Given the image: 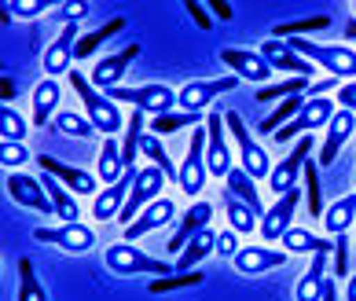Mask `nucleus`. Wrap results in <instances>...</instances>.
Instances as JSON below:
<instances>
[{
    "instance_id": "obj_13",
    "label": "nucleus",
    "mask_w": 356,
    "mask_h": 301,
    "mask_svg": "<svg viewBox=\"0 0 356 301\" xmlns=\"http://www.w3.org/2000/svg\"><path fill=\"white\" fill-rule=\"evenodd\" d=\"M312 154V136H301L298 147L286 154V158H280V165H272V177H268V195H275V199H283V195L290 188H298V177L305 173V162Z\"/></svg>"
},
{
    "instance_id": "obj_2",
    "label": "nucleus",
    "mask_w": 356,
    "mask_h": 301,
    "mask_svg": "<svg viewBox=\"0 0 356 301\" xmlns=\"http://www.w3.org/2000/svg\"><path fill=\"white\" fill-rule=\"evenodd\" d=\"M70 85H74V92L81 96L85 114H88V122L96 125V133H103V136H118V133H125L129 117H122V107H118V103H114L107 92H99V88L92 85L81 70H70Z\"/></svg>"
},
{
    "instance_id": "obj_34",
    "label": "nucleus",
    "mask_w": 356,
    "mask_h": 301,
    "mask_svg": "<svg viewBox=\"0 0 356 301\" xmlns=\"http://www.w3.org/2000/svg\"><path fill=\"white\" fill-rule=\"evenodd\" d=\"M224 213H228V228L239 231V235H254L261 228V217L250 209L246 202H239L232 191H224Z\"/></svg>"
},
{
    "instance_id": "obj_8",
    "label": "nucleus",
    "mask_w": 356,
    "mask_h": 301,
    "mask_svg": "<svg viewBox=\"0 0 356 301\" xmlns=\"http://www.w3.org/2000/svg\"><path fill=\"white\" fill-rule=\"evenodd\" d=\"M165 184H169V180H165L162 169H158V165H143L140 173H136V184H133V191H129V202H125V209H122V217H118V220L129 228L151 202L162 199V188Z\"/></svg>"
},
{
    "instance_id": "obj_6",
    "label": "nucleus",
    "mask_w": 356,
    "mask_h": 301,
    "mask_svg": "<svg viewBox=\"0 0 356 301\" xmlns=\"http://www.w3.org/2000/svg\"><path fill=\"white\" fill-rule=\"evenodd\" d=\"M334 114H338V103L331 96H316V99L305 96V107L298 111V117L290 125H283L272 140L275 143H290V140H298V136H309L312 129H327V125H331Z\"/></svg>"
},
{
    "instance_id": "obj_7",
    "label": "nucleus",
    "mask_w": 356,
    "mask_h": 301,
    "mask_svg": "<svg viewBox=\"0 0 356 301\" xmlns=\"http://www.w3.org/2000/svg\"><path fill=\"white\" fill-rule=\"evenodd\" d=\"M206 125L199 129H191V140H188V154H184V162H180V191L184 195H191V199H199L202 188H206V180H209V165H206Z\"/></svg>"
},
{
    "instance_id": "obj_23",
    "label": "nucleus",
    "mask_w": 356,
    "mask_h": 301,
    "mask_svg": "<svg viewBox=\"0 0 356 301\" xmlns=\"http://www.w3.org/2000/svg\"><path fill=\"white\" fill-rule=\"evenodd\" d=\"M173 220H177V202H173V199H158V202H151V206L133 220V225L125 228V243H136V239H143V235H151V231H158V228L173 225Z\"/></svg>"
},
{
    "instance_id": "obj_11",
    "label": "nucleus",
    "mask_w": 356,
    "mask_h": 301,
    "mask_svg": "<svg viewBox=\"0 0 356 301\" xmlns=\"http://www.w3.org/2000/svg\"><path fill=\"white\" fill-rule=\"evenodd\" d=\"M298 206H301V188H290L283 199H275L268 209H265V217H261V239H265V246L272 243H280L283 235L294 228V213H298Z\"/></svg>"
},
{
    "instance_id": "obj_10",
    "label": "nucleus",
    "mask_w": 356,
    "mask_h": 301,
    "mask_svg": "<svg viewBox=\"0 0 356 301\" xmlns=\"http://www.w3.org/2000/svg\"><path fill=\"white\" fill-rule=\"evenodd\" d=\"M220 63L228 67L239 81H254L257 88H265V85H272V77H275V70H272V63L261 56V51H246V48H224L220 51Z\"/></svg>"
},
{
    "instance_id": "obj_39",
    "label": "nucleus",
    "mask_w": 356,
    "mask_h": 301,
    "mask_svg": "<svg viewBox=\"0 0 356 301\" xmlns=\"http://www.w3.org/2000/svg\"><path fill=\"white\" fill-rule=\"evenodd\" d=\"M51 125H56V133H63V136H74V140H92V133H96V125H92L88 117L74 114V111H59Z\"/></svg>"
},
{
    "instance_id": "obj_42",
    "label": "nucleus",
    "mask_w": 356,
    "mask_h": 301,
    "mask_svg": "<svg viewBox=\"0 0 356 301\" xmlns=\"http://www.w3.org/2000/svg\"><path fill=\"white\" fill-rule=\"evenodd\" d=\"M305 195H309V213L316 220H323V191H320V177H316V162H305Z\"/></svg>"
},
{
    "instance_id": "obj_3",
    "label": "nucleus",
    "mask_w": 356,
    "mask_h": 301,
    "mask_svg": "<svg viewBox=\"0 0 356 301\" xmlns=\"http://www.w3.org/2000/svg\"><path fill=\"white\" fill-rule=\"evenodd\" d=\"M103 265H107L114 276H173L177 265H169V261L162 257H151V254H143L136 243H114L103 250Z\"/></svg>"
},
{
    "instance_id": "obj_15",
    "label": "nucleus",
    "mask_w": 356,
    "mask_h": 301,
    "mask_svg": "<svg viewBox=\"0 0 356 301\" xmlns=\"http://www.w3.org/2000/svg\"><path fill=\"white\" fill-rule=\"evenodd\" d=\"M206 165H209V177H228L235 162H232V151L224 143V114L220 111H209L206 114Z\"/></svg>"
},
{
    "instance_id": "obj_49",
    "label": "nucleus",
    "mask_w": 356,
    "mask_h": 301,
    "mask_svg": "<svg viewBox=\"0 0 356 301\" xmlns=\"http://www.w3.org/2000/svg\"><path fill=\"white\" fill-rule=\"evenodd\" d=\"M59 15H63V26H67V22H81V19L92 15V4H85V0H77V4H63Z\"/></svg>"
},
{
    "instance_id": "obj_36",
    "label": "nucleus",
    "mask_w": 356,
    "mask_h": 301,
    "mask_svg": "<svg viewBox=\"0 0 356 301\" xmlns=\"http://www.w3.org/2000/svg\"><path fill=\"white\" fill-rule=\"evenodd\" d=\"M122 30H125V15H118V19H111V22H103L96 33H81V41H77V59H88L92 51L103 48L114 33H122Z\"/></svg>"
},
{
    "instance_id": "obj_44",
    "label": "nucleus",
    "mask_w": 356,
    "mask_h": 301,
    "mask_svg": "<svg viewBox=\"0 0 356 301\" xmlns=\"http://www.w3.org/2000/svg\"><path fill=\"white\" fill-rule=\"evenodd\" d=\"M334 272L341 279L353 276V243H349V235H334Z\"/></svg>"
},
{
    "instance_id": "obj_47",
    "label": "nucleus",
    "mask_w": 356,
    "mask_h": 301,
    "mask_svg": "<svg viewBox=\"0 0 356 301\" xmlns=\"http://www.w3.org/2000/svg\"><path fill=\"white\" fill-rule=\"evenodd\" d=\"M239 239H243V235L239 231H217V254L220 257H235V254H239Z\"/></svg>"
},
{
    "instance_id": "obj_52",
    "label": "nucleus",
    "mask_w": 356,
    "mask_h": 301,
    "mask_svg": "<svg viewBox=\"0 0 356 301\" xmlns=\"http://www.w3.org/2000/svg\"><path fill=\"white\" fill-rule=\"evenodd\" d=\"M209 11H213V19H220V22H232V19H235L232 4H224V0H213V4H209Z\"/></svg>"
},
{
    "instance_id": "obj_27",
    "label": "nucleus",
    "mask_w": 356,
    "mask_h": 301,
    "mask_svg": "<svg viewBox=\"0 0 356 301\" xmlns=\"http://www.w3.org/2000/svg\"><path fill=\"white\" fill-rule=\"evenodd\" d=\"M209 254H217V231H213V225L188 239V246L177 254V272H195V265H202Z\"/></svg>"
},
{
    "instance_id": "obj_9",
    "label": "nucleus",
    "mask_w": 356,
    "mask_h": 301,
    "mask_svg": "<svg viewBox=\"0 0 356 301\" xmlns=\"http://www.w3.org/2000/svg\"><path fill=\"white\" fill-rule=\"evenodd\" d=\"M232 88H239V77H209V81H188L180 88V107L177 111H191V114H209V103L217 96H228Z\"/></svg>"
},
{
    "instance_id": "obj_55",
    "label": "nucleus",
    "mask_w": 356,
    "mask_h": 301,
    "mask_svg": "<svg viewBox=\"0 0 356 301\" xmlns=\"http://www.w3.org/2000/svg\"><path fill=\"white\" fill-rule=\"evenodd\" d=\"M353 19H356V4H353Z\"/></svg>"
},
{
    "instance_id": "obj_48",
    "label": "nucleus",
    "mask_w": 356,
    "mask_h": 301,
    "mask_svg": "<svg viewBox=\"0 0 356 301\" xmlns=\"http://www.w3.org/2000/svg\"><path fill=\"white\" fill-rule=\"evenodd\" d=\"M184 11L195 19V26H199V30H206V33L213 30V15L206 11V4H199V0H188V4H184Z\"/></svg>"
},
{
    "instance_id": "obj_56",
    "label": "nucleus",
    "mask_w": 356,
    "mask_h": 301,
    "mask_svg": "<svg viewBox=\"0 0 356 301\" xmlns=\"http://www.w3.org/2000/svg\"><path fill=\"white\" fill-rule=\"evenodd\" d=\"M353 254H356V243H353Z\"/></svg>"
},
{
    "instance_id": "obj_21",
    "label": "nucleus",
    "mask_w": 356,
    "mask_h": 301,
    "mask_svg": "<svg viewBox=\"0 0 356 301\" xmlns=\"http://www.w3.org/2000/svg\"><path fill=\"white\" fill-rule=\"evenodd\" d=\"M136 173H140V169L125 173L111 188H99V195L92 199V217H96V220H118V217H122V209L129 202V191H133V184H136Z\"/></svg>"
},
{
    "instance_id": "obj_12",
    "label": "nucleus",
    "mask_w": 356,
    "mask_h": 301,
    "mask_svg": "<svg viewBox=\"0 0 356 301\" xmlns=\"http://www.w3.org/2000/svg\"><path fill=\"white\" fill-rule=\"evenodd\" d=\"M33 243H48V246H59L63 254H88L96 246V231L81 220L74 225H59V228H33Z\"/></svg>"
},
{
    "instance_id": "obj_4",
    "label": "nucleus",
    "mask_w": 356,
    "mask_h": 301,
    "mask_svg": "<svg viewBox=\"0 0 356 301\" xmlns=\"http://www.w3.org/2000/svg\"><path fill=\"white\" fill-rule=\"evenodd\" d=\"M118 107L122 103H129L133 111H143V114H151V117H162L169 111H177L180 107V92L177 88H169V85H136V88H129V85H118L107 92Z\"/></svg>"
},
{
    "instance_id": "obj_31",
    "label": "nucleus",
    "mask_w": 356,
    "mask_h": 301,
    "mask_svg": "<svg viewBox=\"0 0 356 301\" xmlns=\"http://www.w3.org/2000/svg\"><path fill=\"white\" fill-rule=\"evenodd\" d=\"M283 250L286 254H298V257H312V254H323V250H334V239H320V235H312L309 228H290L283 235Z\"/></svg>"
},
{
    "instance_id": "obj_33",
    "label": "nucleus",
    "mask_w": 356,
    "mask_h": 301,
    "mask_svg": "<svg viewBox=\"0 0 356 301\" xmlns=\"http://www.w3.org/2000/svg\"><path fill=\"white\" fill-rule=\"evenodd\" d=\"M96 177L103 184H118V180L125 177V162H122V147H118V140L107 136L103 140V151H99V162H96Z\"/></svg>"
},
{
    "instance_id": "obj_29",
    "label": "nucleus",
    "mask_w": 356,
    "mask_h": 301,
    "mask_svg": "<svg viewBox=\"0 0 356 301\" xmlns=\"http://www.w3.org/2000/svg\"><path fill=\"white\" fill-rule=\"evenodd\" d=\"M41 184L48 188V199L51 206H56V217L63 220V225H74L77 217H81V206H77V195L70 188H63L51 173H41Z\"/></svg>"
},
{
    "instance_id": "obj_41",
    "label": "nucleus",
    "mask_w": 356,
    "mask_h": 301,
    "mask_svg": "<svg viewBox=\"0 0 356 301\" xmlns=\"http://www.w3.org/2000/svg\"><path fill=\"white\" fill-rule=\"evenodd\" d=\"M331 26V15H312V19H298V22H280L272 30V37H305V33H316V30H327Z\"/></svg>"
},
{
    "instance_id": "obj_18",
    "label": "nucleus",
    "mask_w": 356,
    "mask_h": 301,
    "mask_svg": "<svg viewBox=\"0 0 356 301\" xmlns=\"http://www.w3.org/2000/svg\"><path fill=\"white\" fill-rule=\"evenodd\" d=\"M356 136V114L353 111H341L331 117V125H327V136L320 143V158H316V165H323V169H331L334 158H338V151L346 147V140Z\"/></svg>"
},
{
    "instance_id": "obj_32",
    "label": "nucleus",
    "mask_w": 356,
    "mask_h": 301,
    "mask_svg": "<svg viewBox=\"0 0 356 301\" xmlns=\"http://www.w3.org/2000/svg\"><path fill=\"white\" fill-rule=\"evenodd\" d=\"M140 154L147 158V165H158V169H162L169 184H180V165H173V158L165 154V147H162V136H154V133H143Z\"/></svg>"
},
{
    "instance_id": "obj_46",
    "label": "nucleus",
    "mask_w": 356,
    "mask_h": 301,
    "mask_svg": "<svg viewBox=\"0 0 356 301\" xmlns=\"http://www.w3.org/2000/svg\"><path fill=\"white\" fill-rule=\"evenodd\" d=\"M30 158H33V154L26 151V143H0V165L11 169V173H15L22 162H30Z\"/></svg>"
},
{
    "instance_id": "obj_20",
    "label": "nucleus",
    "mask_w": 356,
    "mask_h": 301,
    "mask_svg": "<svg viewBox=\"0 0 356 301\" xmlns=\"http://www.w3.org/2000/svg\"><path fill=\"white\" fill-rule=\"evenodd\" d=\"M37 165H41V173H51V177H56L63 188H70L74 195H99V188H96V177L85 173V169L67 165V162L51 158V154H37Z\"/></svg>"
},
{
    "instance_id": "obj_28",
    "label": "nucleus",
    "mask_w": 356,
    "mask_h": 301,
    "mask_svg": "<svg viewBox=\"0 0 356 301\" xmlns=\"http://www.w3.org/2000/svg\"><path fill=\"white\" fill-rule=\"evenodd\" d=\"M320 225L327 228V235H349V228L356 225V195H341L331 206L323 209Z\"/></svg>"
},
{
    "instance_id": "obj_26",
    "label": "nucleus",
    "mask_w": 356,
    "mask_h": 301,
    "mask_svg": "<svg viewBox=\"0 0 356 301\" xmlns=\"http://www.w3.org/2000/svg\"><path fill=\"white\" fill-rule=\"evenodd\" d=\"M327 254H331V250L309 257V272L298 279L294 301H323V286H327Z\"/></svg>"
},
{
    "instance_id": "obj_17",
    "label": "nucleus",
    "mask_w": 356,
    "mask_h": 301,
    "mask_svg": "<svg viewBox=\"0 0 356 301\" xmlns=\"http://www.w3.org/2000/svg\"><path fill=\"white\" fill-rule=\"evenodd\" d=\"M77 41H81L77 22H67L63 33L44 48V77H56L59 81V74H70V63L77 59Z\"/></svg>"
},
{
    "instance_id": "obj_50",
    "label": "nucleus",
    "mask_w": 356,
    "mask_h": 301,
    "mask_svg": "<svg viewBox=\"0 0 356 301\" xmlns=\"http://www.w3.org/2000/svg\"><path fill=\"white\" fill-rule=\"evenodd\" d=\"M334 103H338L341 111H353V114H356V81H346V85H341L338 92H334Z\"/></svg>"
},
{
    "instance_id": "obj_19",
    "label": "nucleus",
    "mask_w": 356,
    "mask_h": 301,
    "mask_svg": "<svg viewBox=\"0 0 356 301\" xmlns=\"http://www.w3.org/2000/svg\"><path fill=\"white\" fill-rule=\"evenodd\" d=\"M257 51L272 63V70H286L290 77H305V81H312V77H316V67H312L309 59H301L286 41H275V37H268V41H261Z\"/></svg>"
},
{
    "instance_id": "obj_54",
    "label": "nucleus",
    "mask_w": 356,
    "mask_h": 301,
    "mask_svg": "<svg viewBox=\"0 0 356 301\" xmlns=\"http://www.w3.org/2000/svg\"><path fill=\"white\" fill-rule=\"evenodd\" d=\"M346 301H356V272L346 279Z\"/></svg>"
},
{
    "instance_id": "obj_35",
    "label": "nucleus",
    "mask_w": 356,
    "mask_h": 301,
    "mask_svg": "<svg viewBox=\"0 0 356 301\" xmlns=\"http://www.w3.org/2000/svg\"><path fill=\"white\" fill-rule=\"evenodd\" d=\"M202 122H206V114L169 111V114H162V117H151V129H147V133H154V136H173V133H180V129H199Z\"/></svg>"
},
{
    "instance_id": "obj_43",
    "label": "nucleus",
    "mask_w": 356,
    "mask_h": 301,
    "mask_svg": "<svg viewBox=\"0 0 356 301\" xmlns=\"http://www.w3.org/2000/svg\"><path fill=\"white\" fill-rule=\"evenodd\" d=\"M202 272H173V276L151 279V294H165V291H180V286H199Z\"/></svg>"
},
{
    "instance_id": "obj_1",
    "label": "nucleus",
    "mask_w": 356,
    "mask_h": 301,
    "mask_svg": "<svg viewBox=\"0 0 356 301\" xmlns=\"http://www.w3.org/2000/svg\"><path fill=\"white\" fill-rule=\"evenodd\" d=\"M290 48L301 59H309L316 70H327V77H338L341 85L356 81V48L349 44H323V41H305V37H290Z\"/></svg>"
},
{
    "instance_id": "obj_38",
    "label": "nucleus",
    "mask_w": 356,
    "mask_h": 301,
    "mask_svg": "<svg viewBox=\"0 0 356 301\" xmlns=\"http://www.w3.org/2000/svg\"><path fill=\"white\" fill-rule=\"evenodd\" d=\"M26 136H30V122L15 107L0 111V143H22Z\"/></svg>"
},
{
    "instance_id": "obj_51",
    "label": "nucleus",
    "mask_w": 356,
    "mask_h": 301,
    "mask_svg": "<svg viewBox=\"0 0 356 301\" xmlns=\"http://www.w3.org/2000/svg\"><path fill=\"white\" fill-rule=\"evenodd\" d=\"M338 88H341L338 77H323V81H312V85H309L305 96H312V99H316V96H331V92H338Z\"/></svg>"
},
{
    "instance_id": "obj_30",
    "label": "nucleus",
    "mask_w": 356,
    "mask_h": 301,
    "mask_svg": "<svg viewBox=\"0 0 356 301\" xmlns=\"http://www.w3.org/2000/svg\"><path fill=\"white\" fill-rule=\"evenodd\" d=\"M224 184H228V188H224V191H232L235 199H239V202H246V206L254 209L257 217H265V202H261V195H257V180L250 177V173H246L243 165H235L232 173L224 177Z\"/></svg>"
},
{
    "instance_id": "obj_5",
    "label": "nucleus",
    "mask_w": 356,
    "mask_h": 301,
    "mask_svg": "<svg viewBox=\"0 0 356 301\" xmlns=\"http://www.w3.org/2000/svg\"><path fill=\"white\" fill-rule=\"evenodd\" d=\"M224 125H228V133L235 136V143H239V165H243L254 180H268V177H272L268 151L261 147L254 136H250V129H246V122H243V114H239V111H224Z\"/></svg>"
},
{
    "instance_id": "obj_25",
    "label": "nucleus",
    "mask_w": 356,
    "mask_h": 301,
    "mask_svg": "<svg viewBox=\"0 0 356 301\" xmlns=\"http://www.w3.org/2000/svg\"><path fill=\"white\" fill-rule=\"evenodd\" d=\"M33 129H44L48 122H56V114L63 111V85L56 77H44V81L33 85Z\"/></svg>"
},
{
    "instance_id": "obj_53",
    "label": "nucleus",
    "mask_w": 356,
    "mask_h": 301,
    "mask_svg": "<svg viewBox=\"0 0 356 301\" xmlns=\"http://www.w3.org/2000/svg\"><path fill=\"white\" fill-rule=\"evenodd\" d=\"M323 301H338V291H334V279L327 276V286H323Z\"/></svg>"
},
{
    "instance_id": "obj_16",
    "label": "nucleus",
    "mask_w": 356,
    "mask_h": 301,
    "mask_svg": "<svg viewBox=\"0 0 356 301\" xmlns=\"http://www.w3.org/2000/svg\"><path fill=\"white\" fill-rule=\"evenodd\" d=\"M136 56H140V44L133 41V44H125L122 51H114V56L99 59L96 67H92V85H96L99 92H111V88H118V85L125 81V74H129V67H133Z\"/></svg>"
},
{
    "instance_id": "obj_22",
    "label": "nucleus",
    "mask_w": 356,
    "mask_h": 301,
    "mask_svg": "<svg viewBox=\"0 0 356 301\" xmlns=\"http://www.w3.org/2000/svg\"><path fill=\"white\" fill-rule=\"evenodd\" d=\"M286 257V250H272V246H243L232 257V265L239 268V276H265L268 268H283Z\"/></svg>"
},
{
    "instance_id": "obj_40",
    "label": "nucleus",
    "mask_w": 356,
    "mask_h": 301,
    "mask_svg": "<svg viewBox=\"0 0 356 301\" xmlns=\"http://www.w3.org/2000/svg\"><path fill=\"white\" fill-rule=\"evenodd\" d=\"M19 301H48L41 279H37V272L30 265V257L19 261Z\"/></svg>"
},
{
    "instance_id": "obj_37",
    "label": "nucleus",
    "mask_w": 356,
    "mask_h": 301,
    "mask_svg": "<svg viewBox=\"0 0 356 301\" xmlns=\"http://www.w3.org/2000/svg\"><path fill=\"white\" fill-rule=\"evenodd\" d=\"M309 85H312V81H305V77H286V81H272V85H265V88H257L254 99H257V103H275V99L309 92Z\"/></svg>"
},
{
    "instance_id": "obj_24",
    "label": "nucleus",
    "mask_w": 356,
    "mask_h": 301,
    "mask_svg": "<svg viewBox=\"0 0 356 301\" xmlns=\"http://www.w3.org/2000/svg\"><path fill=\"white\" fill-rule=\"evenodd\" d=\"M209 217H213V202L195 199V202H191V209L180 217V225H177V231H173V239L165 243V250H169V254H180L184 246H188L191 235H199L202 228H209Z\"/></svg>"
},
{
    "instance_id": "obj_14",
    "label": "nucleus",
    "mask_w": 356,
    "mask_h": 301,
    "mask_svg": "<svg viewBox=\"0 0 356 301\" xmlns=\"http://www.w3.org/2000/svg\"><path fill=\"white\" fill-rule=\"evenodd\" d=\"M4 188H8V199H11V202H19V206H26V209H33V213L56 217V206H51V199H48V188L41 184V177L8 173Z\"/></svg>"
},
{
    "instance_id": "obj_45",
    "label": "nucleus",
    "mask_w": 356,
    "mask_h": 301,
    "mask_svg": "<svg viewBox=\"0 0 356 301\" xmlns=\"http://www.w3.org/2000/svg\"><path fill=\"white\" fill-rule=\"evenodd\" d=\"M4 11L8 15H15V19H37V15H44V11H51V4L48 0H8L4 4Z\"/></svg>"
}]
</instances>
